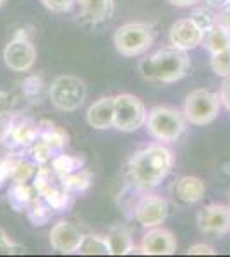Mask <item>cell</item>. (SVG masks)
<instances>
[{
  "label": "cell",
  "mask_w": 230,
  "mask_h": 257,
  "mask_svg": "<svg viewBox=\"0 0 230 257\" xmlns=\"http://www.w3.org/2000/svg\"><path fill=\"white\" fill-rule=\"evenodd\" d=\"M114 115H115V98L105 96L95 101L88 108L86 122L90 127L96 131H105V128L114 127Z\"/></svg>",
  "instance_id": "14"
},
{
  "label": "cell",
  "mask_w": 230,
  "mask_h": 257,
  "mask_svg": "<svg viewBox=\"0 0 230 257\" xmlns=\"http://www.w3.org/2000/svg\"><path fill=\"white\" fill-rule=\"evenodd\" d=\"M177 250V240L174 233L165 228H149L141 240V252L144 255H172Z\"/></svg>",
  "instance_id": "13"
},
{
  "label": "cell",
  "mask_w": 230,
  "mask_h": 257,
  "mask_svg": "<svg viewBox=\"0 0 230 257\" xmlns=\"http://www.w3.org/2000/svg\"><path fill=\"white\" fill-rule=\"evenodd\" d=\"M91 178L93 177H91V173L88 170L79 168L76 172L69 173V175L58 177V180H60L62 187L69 190V192H85V190L90 189Z\"/></svg>",
  "instance_id": "23"
},
{
  "label": "cell",
  "mask_w": 230,
  "mask_h": 257,
  "mask_svg": "<svg viewBox=\"0 0 230 257\" xmlns=\"http://www.w3.org/2000/svg\"><path fill=\"white\" fill-rule=\"evenodd\" d=\"M203 43L211 53H218V52H223V50H228L230 48V30L220 26V24H215L210 31L204 33Z\"/></svg>",
  "instance_id": "21"
},
{
  "label": "cell",
  "mask_w": 230,
  "mask_h": 257,
  "mask_svg": "<svg viewBox=\"0 0 230 257\" xmlns=\"http://www.w3.org/2000/svg\"><path fill=\"white\" fill-rule=\"evenodd\" d=\"M148 111L144 103L134 94H117L115 96V115L114 127L120 132H134L146 125Z\"/></svg>",
  "instance_id": "7"
},
{
  "label": "cell",
  "mask_w": 230,
  "mask_h": 257,
  "mask_svg": "<svg viewBox=\"0 0 230 257\" xmlns=\"http://www.w3.org/2000/svg\"><path fill=\"white\" fill-rule=\"evenodd\" d=\"M11 132H12V118L0 117V144H4L6 141L11 139Z\"/></svg>",
  "instance_id": "34"
},
{
  "label": "cell",
  "mask_w": 230,
  "mask_h": 257,
  "mask_svg": "<svg viewBox=\"0 0 230 257\" xmlns=\"http://www.w3.org/2000/svg\"><path fill=\"white\" fill-rule=\"evenodd\" d=\"M11 180L12 182H29L36 173V165L26 158L11 156Z\"/></svg>",
  "instance_id": "26"
},
{
  "label": "cell",
  "mask_w": 230,
  "mask_h": 257,
  "mask_svg": "<svg viewBox=\"0 0 230 257\" xmlns=\"http://www.w3.org/2000/svg\"><path fill=\"white\" fill-rule=\"evenodd\" d=\"M189 57L181 48L167 47L151 53L139 62V72L146 81L157 82H177L189 70Z\"/></svg>",
  "instance_id": "2"
},
{
  "label": "cell",
  "mask_w": 230,
  "mask_h": 257,
  "mask_svg": "<svg viewBox=\"0 0 230 257\" xmlns=\"http://www.w3.org/2000/svg\"><path fill=\"white\" fill-rule=\"evenodd\" d=\"M155 41V30L148 23H127L117 28L114 35L115 50L124 57H137L148 52Z\"/></svg>",
  "instance_id": "3"
},
{
  "label": "cell",
  "mask_w": 230,
  "mask_h": 257,
  "mask_svg": "<svg viewBox=\"0 0 230 257\" xmlns=\"http://www.w3.org/2000/svg\"><path fill=\"white\" fill-rule=\"evenodd\" d=\"M4 62L14 72H28L36 62V48L26 35H18L4 48Z\"/></svg>",
  "instance_id": "8"
},
{
  "label": "cell",
  "mask_w": 230,
  "mask_h": 257,
  "mask_svg": "<svg viewBox=\"0 0 230 257\" xmlns=\"http://www.w3.org/2000/svg\"><path fill=\"white\" fill-rule=\"evenodd\" d=\"M33 178H35L33 187H35V190L38 192L40 197H43L48 190H52L55 185L60 184V180H58L57 173L53 172L52 167L48 168V167H45V165H40V167L36 168V173Z\"/></svg>",
  "instance_id": "24"
},
{
  "label": "cell",
  "mask_w": 230,
  "mask_h": 257,
  "mask_svg": "<svg viewBox=\"0 0 230 257\" xmlns=\"http://www.w3.org/2000/svg\"><path fill=\"white\" fill-rule=\"evenodd\" d=\"M38 196L33 185L28 182H12L9 189V202L16 211H24Z\"/></svg>",
  "instance_id": "18"
},
{
  "label": "cell",
  "mask_w": 230,
  "mask_h": 257,
  "mask_svg": "<svg viewBox=\"0 0 230 257\" xmlns=\"http://www.w3.org/2000/svg\"><path fill=\"white\" fill-rule=\"evenodd\" d=\"M199 230L223 237L230 231V208L223 204H208L198 213Z\"/></svg>",
  "instance_id": "10"
},
{
  "label": "cell",
  "mask_w": 230,
  "mask_h": 257,
  "mask_svg": "<svg viewBox=\"0 0 230 257\" xmlns=\"http://www.w3.org/2000/svg\"><path fill=\"white\" fill-rule=\"evenodd\" d=\"M24 250V247H21L19 243L12 242L9 235L0 228V255H11V254H21Z\"/></svg>",
  "instance_id": "32"
},
{
  "label": "cell",
  "mask_w": 230,
  "mask_h": 257,
  "mask_svg": "<svg viewBox=\"0 0 230 257\" xmlns=\"http://www.w3.org/2000/svg\"><path fill=\"white\" fill-rule=\"evenodd\" d=\"M172 6L175 7H189V6H194V4H198L199 0H169Z\"/></svg>",
  "instance_id": "40"
},
{
  "label": "cell",
  "mask_w": 230,
  "mask_h": 257,
  "mask_svg": "<svg viewBox=\"0 0 230 257\" xmlns=\"http://www.w3.org/2000/svg\"><path fill=\"white\" fill-rule=\"evenodd\" d=\"M169 38H170L172 47L187 52V50H192L203 43L204 31L191 18H186V19L175 21L172 24Z\"/></svg>",
  "instance_id": "12"
},
{
  "label": "cell",
  "mask_w": 230,
  "mask_h": 257,
  "mask_svg": "<svg viewBox=\"0 0 230 257\" xmlns=\"http://www.w3.org/2000/svg\"><path fill=\"white\" fill-rule=\"evenodd\" d=\"M9 178H11V160L4 158V160H0V187H2Z\"/></svg>",
  "instance_id": "38"
},
{
  "label": "cell",
  "mask_w": 230,
  "mask_h": 257,
  "mask_svg": "<svg viewBox=\"0 0 230 257\" xmlns=\"http://www.w3.org/2000/svg\"><path fill=\"white\" fill-rule=\"evenodd\" d=\"M45 7L52 12H57V14H62V12H67L72 9V6L76 4V0H41Z\"/></svg>",
  "instance_id": "33"
},
{
  "label": "cell",
  "mask_w": 230,
  "mask_h": 257,
  "mask_svg": "<svg viewBox=\"0 0 230 257\" xmlns=\"http://www.w3.org/2000/svg\"><path fill=\"white\" fill-rule=\"evenodd\" d=\"M191 19L194 21V23L198 24L204 33L210 31L211 28L216 24V16H213L208 9H196L191 14Z\"/></svg>",
  "instance_id": "31"
},
{
  "label": "cell",
  "mask_w": 230,
  "mask_h": 257,
  "mask_svg": "<svg viewBox=\"0 0 230 257\" xmlns=\"http://www.w3.org/2000/svg\"><path fill=\"white\" fill-rule=\"evenodd\" d=\"M175 196L186 204L199 202L204 196V184L198 177H181L175 182Z\"/></svg>",
  "instance_id": "16"
},
{
  "label": "cell",
  "mask_w": 230,
  "mask_h": 257,
  "mask_svg": "<svg viewBox=\"0 0 230 257\" xmlns=\"http://www.w3.org/2000/svg\"><path fill=\"white\" fill-rule=\"evenodd\" d=\"M108 245H110L112 255H127L134 250V243H132L131 231L125 226H115L107 235Z\"/></svg>",
  "instance_id": "19"
},
{
  "label": "cell",
  "mask_w": 230,
  "mask_h": 257,
  "mask_svg": "<svg viewBox=\"0 0 230 257\" xmlns=\"http://www.w3.org/2000/svg\"><path fill=\"white\" fill-rule=\"evenodd\" d=\"M81 18L91 24L103 23L114 12V0H78Z\"/></svg>",
  "instance_id": "15"
},
{
  "label": "cell",
  "mask_w": 230,
  "mask_h": 257,
  "mask_svg": "<svg viewBox=\"0 0 230 257\" xmlns=\"http://www.w3.org/2000/svg\"><path fill=\"white\" fill-rule=\"evenodd\" d=\"M174 155L162 144H151L137 151L127 165L131 182L141 190L155 189L172 172Z\"/></svg>",
  "instance_id": "1"
},
{
  "label": "cell",
  "mask_w": 230,
  "mask_h": 257,
  "mask_svg": "<svg viewBox=\"0 0 230 257\" xmlns=\"http://www.w3.org/2000/svg\"><path fill=\"white\" fill-rule=\"evenodd\" d=\"M28 213V218L29 221L33 223V225H47V223L52 219V214H53V209L50 208V206L43 201H40L38 197L35 199V201L31 202V204L28 206L26 209Z\"/></svg>",
  "instance_id": "27"
},
{
  "label": "cell",
  "mask_w": 230,
  "mask_h": 257,
  "mask_svg": "<svg viewBox=\"0 0 230 257\" xmlns=\"http://www.w3.org/2000/svg\"><path fill=\"white\" fill-rule=\"evenodd\" d=\"M29 151H31V156H33V160L36 161L38 165H45V163H48L50 160L55 156V153H53V149L48 146L45 141H41L40 138L35 141V143L29 146Z\"/></svg>",
  "instance_id": "30"
},
{
  "label": "cell",
  "mask_w": 230,
  "mask_h": 257,
  "mask_svg": "<svg viewBox=\"0 0 230 257\" xmlns=\"http://www.w3.org/2000/svg\"><path fill=\"white\" fill-rule=\"evenodd\" d=\"M211 69L220 77L230 76V48L218 53H211Z\"/></svg>",
  "instance_id": "29"
},
{
  "label": "cell",
  "mask_w": 230,
  "mask_h": 257,
  "mask_svg": "<svg viewBox=\"0 0 230 257\" xmlns=\"http://www.w3.org/2000/svg\"><path fill=\"white\" fill-rule=\"evenodd\" d=\"M78 254L83 255H107L110 254V245H108L107 237H100V235L88 233L83 237L79 243Z\"/></svg>",
  "instance_id": "22"
},
{
  "label": "cell",
  "mask_w": 230,
  "mask_h": 257,
  "mask_svg": "<svg viewBox=\"0 0 230 257\" xmlns=\"http://www.w3.org/2000/svg\"><path fill=\"white\" fill-rule=\"evenodd\" d=\"M187 254L189 255H215L216 252L211 245H206V243H196V245L189 247Z\"/></svg>",
  "instance_id": "36"
},
{
  "label": "cell",
  "mask_w": 230,
  "mask_h": 257,
  "mask_svg": "<svg viewBox=\"0 0 230 257\" xmlns=\"http://www.w3.org/2000/svg\"><path fill=\"white\" fill-rule=\"evenodd\" d=\"M50 161H52V170L57 173V177L69 175V173L83 168V165H85V161L81 158L72 155H65V153H57Z\"/></svg>",
  "instance_id": "25"
},
{
  "label": "cell",
  "mask_w": 230,
  "mask_h": 257,
  "mask_svg": "<svg viewBox=\"0 0 230 257\" xmlns=\"http://www.w3.org/2000/svg\"><path fill=\"white\" fill-rule=\"evenodd\" d=\"M220 94L210 89H194L184 103V117L192 125H208L220 113Z\"/></svg>",
  "instance_id": "6"
},
{
  "label": "cell",
  "mask_w": 230,
  "mask_h": 257,
  "mask_svg": "<svg viewBox=\"0 0 230 257\" xmlns=\"http://www.w3.org/2000/svg\"><path fill=\"white\" fill-rule=\"evenodd\" d=\"M220 101L230 111V76L223 77V82L220 84Z\"/></svg>",
  "instance_id": "35"
},
{
  "label": "cell",
  "mask_w": 230,
  "mask_h": 257,
  "mask_svg": "<svg viewBox=\"0 0 230 257\" xmlns=\"http://www.w3.org/2000/svg\"><path fill=\"white\" fill-rule=\"evenodd\" d=\"M88 89L83 79L76 76H60L52 82L48 91L50 103L57 110L72 113L85 105Z\"/></svg>",
  "instance_id": "5"
},
{
  "label": "cell",
  "mask_w": 230,
  "mask_h": 257,
  "mask_svg": "<svg viewBox=\"0 0 230 257\" xmlns=\"http://www.w3.org/2000/svg\"><path fill=\"white\" fill-rule=\"evenodd\" d=\"M216 24L230 30V2L227 6L220 7V12H218V16H216Z\"/></svg>",
  "instance_id": "37"
},
{
  "label": "cell",
  "mask_w": 230,
  "mask_h": 257,
  "mask_svg": "<svg viewBox=\"0 0 230 257\" xmlns=\"http://www.w3.org/2000/svg\"><path fill=\"white\" fill-rule=\"evenodd\" d=\"M11 106H12V98L7 93L0 91V117H6L11 111Z\"/></svg>",
  "instance_id": "39"
},
{
  "label": "cell",
  "mask_w": 230,
  "mask_h": 257,
  "mask_svg": "<svg viewBox=\"0 0 230 257\" xmlns=\"http://www.w3.org/2000/svg\"><path fill=\"white\" fill-rule=\"evenodd\" d=\"M41 199H45V202H47V204L53 211L60 213V211H65V209L69 208V204H70V192H69V190H65L60 184H58L52 190H48V192L45 194V196L41 197Z\"/></svg>",
  "instance_id": "28"
},
{
  "label": "cell",
  "mask_w": 230,
  "mask_h": 257,
  "mask_svg": "<svg viewBox=\"0 0 230 257\" xmlns=\"http://www.w3.org/2000/svg\"><path fill=\"white\" fill-rule=\"evenodd\" d=\"M83 237H85V233L76 225L62 219L50 230V245L53 250L62 252V254H78Z\"/></svg>",
  "instance_id": "11"
},
{
  "label": "cell",
  "mask_w": 230,
  "mask_h": 257,
  "mask_svg": "<svg viewBox=\"0 0 230 257\" xmlns=\"http://www.w3.org/2000/svg\"><path fill=\"white\" fill-rule=\"evenodd\" d=\"M40 139L45 141L50 148L53 149V153H60L64 146L67 144L69 136L64 128L57 127L55 123L52 122H40Z\"/></svg>",
  "instance_id": "20"
},
{
  "label": "cell",
  "mask_w": 230,
  "mask_h": 257,
  "mask_svg": "<svg viewBox=\"0 0 230 257\" xmlns=\"http://www.w3.org/2000/svg\"><path fill=\"white\" fill-rule=\"evenodd\" d=\"M40 138V125L33 120H21L12 122L11 141L21 148H29L36 139Z\"/></svg>",
  "instance_id": "17"
},
{
  "label": "cell",
  "mask_w": 230,
  "mask_h": 257,
  "mask_svg": "<svg viewBox=\"0 0 230 257\" xmlns=\"http://www.w3.org/2000/svg\"><path fill=\"white\" fill-rule=\"evenodd\" d=\"M7 2V0H0V7H2L4 6V4H6Z\"/></svg>",
  "instance_id": "42"
},
{
  "label": "cell",
  "mask_w": 230,
  "mask_h": 257,
  "mask_svg": "<svg viewBox=\"0 0 230 257\" xmlns=\"http://www.w3.org/2000/svg\"><path fill=\"white\" fill-rule=\"evenodd\" d=\"M169 216V202L158 196H144L134 208V218L141 226H160Z\"/></svg>",
  "instance_id": "9"
},
{
  "label": "cell",
  "mask_w": 230,
  "mask_h": 257,
  "mask_svg": "<svg viewBox=\"0 0 230 257\" xmlns=\"http://www.w3.org/2000/svg\"><path fill=\"white\" fill-rule=\"evenodd\" d=\"M146 128L157 141L175 143L186 131V117L175 108L155 106L146 118Z\"/></svg>",
  "instance_id": "4"
},
{
  "label": "cell",
  "mask_w": 230,
  "mask_h": 257,
  "mask_svg": "<svg viewBox=\"0 0 230 257\" xmlns=\"http://www.w3.org/2000/svg\"><path fill=\"white\" fill-rule=\"evenodd\" d=\"M204 2H206L210 7H216V9H220V7L227 6L230 0H204Z\"/></svg>",
  "instance_id": "41"
}]
</instances>
